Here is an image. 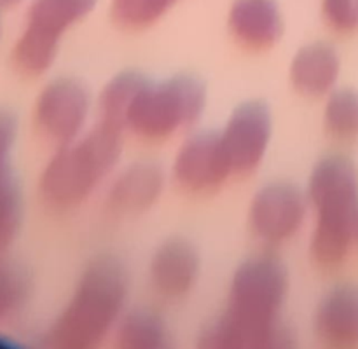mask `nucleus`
Segmentation results:
<instances>
[{
  "mask_svg": "<svg viewBox=\"0 0 358 349\" xmlns=\"http://www.w3.org/2000/svg\"><path fill=\"white\" fill-rule=\"evenodd\" d=\"M289 279L276 258L257 257L234 274L226 311L203 332L208 348H275L289 339L280 323Z\"/></svg>",
  "mask_w": 358,
  "mask_h": 349,
  "instance_id": "1",
  "label": "nucleus"
},
{
  "mask_svg": "<svg viewBox=\"0 0 358 349\" xmlns=\"http://www.w3.org/2000/svg\"><path fill=\"white\" fill-rule=\"evenodd\" d=\"M128 299V274L117 258L100 257L80 276L72 300L49 332L58 348H91L119 323Z\"/></svg>",
  "mask_w": 358,
  "mask_h": 349,
  "instance_id": "2",
  "label": "nucleus"
},
{
  "mask_svg": "<svg viewBox=\"0 0 358 349\" xmlns=\"http://www.w3.org/2000/svg\"><path fill=\"white\" fill-rule=\"evenodd\" d=\"M308 205L315 211L311 257L322 267H338L348 257L358 208V171L343 156H329L315 166L308 184Z\"/></svg>",
  "mask_w": 358,
  "mask_h": 349,
  "instance_id": "3",
  "label": "nucleus"
},
{
  "mask_svg": "<svg viewBox=\"0 0 358 349\" xmlns=\"http://www.w3.org/2000/svg\"><path fill=\"white\" fill-rule=\"evenodd\" d=\"M121 156V131L100 124L80 135L45 164L38 180V194L52 209H72L86 201L112 173Z\"/></svg>",
  "mask_w": 358,
  "mask_h": 349,
  "instance_id": "4",
  "label": "nucleus"
},
{
  "mask_svg": "<svg viewBox=\"0 0 358 349\" xmlns=\"http://www.w3.org/2000/svg\"><path fill=\"white\" fill-rule=\"evenodd\" d=\"M206 105L198 79L178 75L161 84H145L133 103L126 129L149 142H161L196 124Z\"/></svg>",
  "mask_w": 358,
  "mask_h": 349,
  "instance_id": "5",
  "label": "nucleus"
},
{
  "mask_svg": "<svg viewBox=\"0 0 358 349\" xmlns=\"http://www.w3.org/2000/svg\"><path fill=\"white\" fill-rule=\"evenodd\" d=\"M98 0H34L13 49L20 72L38 75L52 65L58 44L72 24L93 10Z\"/></svg>",
  "mask_w": 358,
  "mask_h": 349,
  "instance_id": "6",
  "label": "nucleus"
},
{
  "mask_svg": "<svg viewBox=\"0 0 358 349\" xmlns=\"http://www.w3.org/2000/svg\"><path fill=\"white\" fill-rule=\"evenodd\" d=\"M90 110V93L79 80L56 79L37 96L35 126L48 140L66 145L83 135Z\"/></svg>",
  "mask_w": 358,
  "mask_h": 349,
  "instance_id": "7",
  "label": "nucleus"
},
{
  "mask_svg": "<svg viewBox=\"0 0 358 349\" xmlns=\"http://www.w3.org/2000/svg\"><path fill=\"white\" fill-rule=\"evenodd\" d=\"M308 206V198L294 185H266L250 205L252 232L266 244L287 243L303 227Z\"/></svg>",
  "mask_w": 358,
  "mask_h": 349,
  "instance_id": "8",
  "label": "nucleus"
},
{
  "mask_svg": "<svg viewBox=\"0 0 358 349\" xmlns=\"http://www.w3.org/2000/svg\"><path fill=\"white\" fill-rule=\"evenodd\" d=\"M233 173L220 135L199 133L185 140L173 161V178L184 191L203 194L219 188Z\"/></svg>",
  "mask_w": 358,
  "mask_h": 349,
  "instance_id": "9",
  "label": "nucleus"
},
{
  "mask_svg": "<svg viewBox=\"0 0 358 349\" xmlns=\"http://www.w3.org/2000/svg\"><path fill=\"white\" fill-rule=\"evenodd\" d=\"M271 138V115L259 101H250L233 112L220 140L236 174H248L261 164Z\"/></svg>",
  "mask_w": 358,
  "mask_h": 349,
  "instance_id": "10",
  "label": "nucleus"
},
{
  "mask_svg": "<svg viewBox=\"0 0 358 349\" xmlns=\"http://www.w3.org/2000/svg\"><path fill=\"white\" fill-rule=\"evenodd\" d=\"M199 274V257L194 246L184 239L161 244L150 262V283L157 295L178 300L187 295Z\"/></svg>",
  "mask_w": 358,
  "mask_h": 349,
  "instance_id": "11",
  "label": "nucleus"
},
{
  "mask_svg": "<svg viewBox=\"0 0 358 349\" xmlns=\"http://www.w3.org/2000/svg\"><path fill=\"white\" fill-rule=\"evenodd\" d=\"M318 339L334 348L358 346V288L341 285L332 288L315 313Z\"/></svg>",
  "mask_w": 358,
  "mask_h": 349,
  "instance_id": "12",
  "label": "nucleus"
},
{
  "mask_svg": "<svg viewBox=\"0 0 358 349\" xmlns=\"http://www.w3.org/2000/svg\"><path fill=\"white\" fill-rule=\"evenodd\" d=\"M163 185V170L156 163L140 161L129 164L112 181L108 191V208L119 215L145 211L157 201Z\"/></svg>",
  "mask_w": 358,
  "mask_h": 349,
  "instance_id": "13",
  "label": "nucleus"
},
{
  "mask_svg": "<svg viewBox=\"0 0 358 349\" xmlns=\"http://www.w3.org/2000/svg\"><path fill=\"white\" fill-rule=\"evenodd\" d=\"M229 30L248 49H268L283 30L275 0H236L229 10Z\"/></svg>",
  "mask_w": 358,
  "mask_h": 349,
  "instance_id": "14",
  "label": "nucleus"
},
{
  "mask_svg": "<svg viewBox=\"0 0 358 349\" xmlns=\"http://www.w3.org/2000/svg\"><path fill=\"white\" fill-rule=\"evenodd\" d=\"M14 140L16 122L0 110V251L13 243L21 220V195L13 171Z\"/></svg>",
  "mask_w": 358,
  "mask_h": 349,
  "instance_id": "15",
  "label": "nucleus"
},
{
  "mask_svg": "<svg viewBox=\"0 0 358 349\" xmlns=\"http://www.w3.org/2000/svg\"><path fill=\"white\" fill-rule=\"evenodd\" d=\"M339 56L331 45L310 44L301 49L290 66V79L294 87L304 96H325L334 91L338 84Z\"/></svg>",
  "mask_w": 358,
  "mask_h": 349,
  "instance_id": "16",
  "label": "nucleus"
},
{
  "mask_svg": "<svg viewBox=\"0 0 358 349\" xmlns=\"http://www.w3.org/2000/svg\"><path fill=\"white\" fill-rule=\"evenodd\" d=\"M145 84L147 80L138 73L128 72L114 77L101 91L100 101H98L100 122L112 126L119 131L126 129L133 103L138 98L140 91L145 87Z\"/></svg>",
  "mask_w": 358,
  "mask_h": 349,
  "instance_id": "17",
  "label": "nucleus"
},
{
  "mask_svg": "<svg viewBox=\"0 0 358 349\" xmlns=\"http://www.w3.org/2000/svg\"><path fill=\"white\" fill-rule=\"evenodd\" d=\"M117 341L122 348L154 349L164 346L168 330L164 320L150 309H131L115 325Z\"/></svg>",
  "mask_w": 358,
  "mask_h": 349,
  "instance_id": "18",
  "label": "nucleus"
},
{
  "mask_svg": "<svg viewBox=\"0 0 358 349\" xmlns=\"http://www.w3.org/2000/svg\"><path fill=\"white\" fill-rule=\"evenodd\" d=\"M325 129L339 142H352L358 136V93L352 89L332 91L324 112Z\"/></svg>",
  "mask_w": 358,
  "mask_h": 349,
  "instance_id": "19",
  "label": "nucleus"
},
{
  "mask_svg": "<svg viewBox=\"0 0 358 349\" xmlns=\"http://www.w3.org/2000/svg\"><path fill=\"white\" fill-rule=\"evenodd\" d=\"M30 299V279L17 264L0 260V323L16 318Z\"/></svg>",
  "mask_w": 358,
  "mask_h": 349,
  "instance_id": "20",
  "label": "nucleus"
},
{
  "mask_svg": "<svg viewBox=\"0 0 358 349\" xmlns=\"http://www.w3.org/2000/svg\"><path fill=\"white\" fill-rule=\"evenodd\" d=\"M175 2L177 0H114L112 17L119 27L138 30L156 23Z\"/></svg>",
  "mask_w": 358,
  "mask_h": 349,
  "instance_id": "21",
  "label": "nucleus"
},
{
  "mask_svg": "<svg viewBox=\"0 0 358 349\" xmlns=\"http://www.w3.org/2000/svg\"><path fill=\"white\" fill-rule=\"evenodd\" d=\"M322 14L325 23L338 34L358 31V0H324Z\"/></svg>",
  "mask_w": 358,
  "mask_h": 349,
  "instance_id": "22",
  "label": "nucleus"
},
{
  "mask_svg": "<svg viewBox=\"0 0 358 349\" xmlns=\"http://www.w3.org/2000/svg\"><path fill=\"white\" fill-rule=\"evenodd\" d=\"M353 239L358 244V208L355 211V220H353Z\"/></svg>",
  "mask_w": 358,
  "mask_h": 349,
  "instance_id": "23",
  "label": "nucleus"
}]
</instances>
